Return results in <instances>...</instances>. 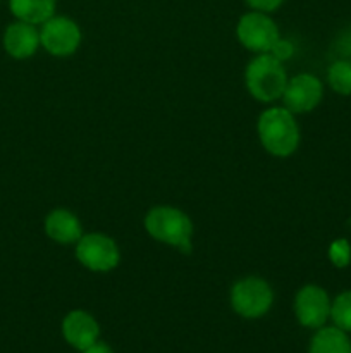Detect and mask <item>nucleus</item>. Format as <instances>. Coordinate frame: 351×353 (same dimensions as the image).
Instances as JSON below:
<instances>
[{
  "label": "nucleus",
  "mask_w": 351,
  "mask_h": 353,
  "mask_svg": "<svg viewBox=\"0 0 351 353\" xmlns=\"http://www.w3.org/2000/svg\"><path fill=\"white\" fill-rule=\"evenodd\" d=\"M329 259L336 268H346L351 261V247L348 240H336L329 248Z\"/></svg>",
  "instance_id": "obj_17"
},
{
  "label": "nucleus",
  "mask_w": 351,
  "mask_h": 353,
  "mask_svg": "<svg viewBox=\"0 0 351 353\" xmlns=\"http://www.w3.org/2000/svg\"><path fill=\"white\" fill-rule=\"evenodd\" d=\"M337 47H339V54L350 57L351 55V30H348L346 33L341 34V38L337 40Z\"/></svg>",
  "instance_id": "obj_20"
},
{
  "label": "nucleus",
  "mask_w": 351,
  "mask_h": 353,
  "mask_svg": "<svg viewBox=\"0 0 351 353\" xmlns=\"http://www.w3.org/2000/svg\"><path fill=\"white\" fill-rule=\"evenodd\" d=\"M322 83L312 74H298L288 79L282 100L284 107L292 114H305L315 109L322 100Z\"/></svg>",
  "instance_id": "obj_9"
},
{
  "label": "nucleus",
  "mask_w": 351,
  "mask_h": 353,
  "mask_svg": "<svg viewBox=\"0 0 351 353\" xmlns=\"http://www.w3.org/2000/svg\"><path fill=\"white\" fill-rule=\"evenodd\" d=\"M81 353H114V352L110 350L109 345L100 343V341H96L95 345H92V347L86 348V350H83Z\"/></svg>",
  "instance_id": "obj_21"
},
{
  "label": "nucleus",
  "mask_w": 351,
  "mask_h": 353,
  "mask_svg": "<svg viewBox=\"0 0 351 353\" xmlns=\"http://www.w3.org/2000/svg\"><path fill=\"white\" fill-rule=\"evenodd\" d=\"M145 230L157 241L182 252H191L193 223L182 210L176 207H153L145 216Z\"/></svg>",
  "instance_id": "obj_2"
},
{
  "label": "nucleus",
  "mask_w": 351,
  "mask_h": 353,
  "mask_svg": "<svg viewBox=\"0 0 351 353\" xmlns=\"http://www.w3.org/2000/svg\"><path fill=\"white\" fill-rule=\"evenodd\" d=\"M258 138L268 154L288 157L298 148L299 128L286 107H272L258 117Z\"/></svg>",
  "instance_id": "obj_1"
},
{
  "label": "nucleus",
  "mask_w": 351,
  "mask_h": 353,
  "mask_svg": "<svg viewBox=\"0 0 351 353\" xmlns=\"http://www.w3.org/2000/svg\"><path fill=\"white\" fill-rule=\"evenodd\" d=\"M330 317L334 326L344 333H351V292L341 293L334 303H330Z\"/></svg>",
  "instance_id": "obj_16"
},
{
  "label": "nucleus",
  "mask_w": 351,
  "mask_h": 353,
  "mask_svg": "<svg viewBox=\"0 0 351 353\" xmlns=\"http://www.w3.org/2000/svg\"><path fill=\"white\" fill-rule=\"evenodd\" d=\"M10 12L19 21L43 24L55 12V0H10Z\"/></svg>",
  "instance_id": "obj_13"
},
{
  "label": "nucleus",
  "mask_w": 351,
  "mask_h": 353,
  "mask_svg": "<svg viewBox=\"0 0 351 353\" xmlns=\"http://www.w3.org/2000/svg\"><path fill=\"white\" fill-rule=\"evenodd\" d=\"M327 81L330 88L339 95H351V61H336L327 71Z\"/></svg>",
  "instance_id": "obj_15"
},
{
  "label": "nucleus",
  "mask_w": 351,
  "mask_h": 353,
  "mask_svg": "<svg viewBox=\"0 0 351 353\" xmlns=\"http://www.w3.org/2000/svg\"><path fill=\"white\" fill-rule=\"evenodd\" d=\"M40 43V33L34 24L17 21L7 26L3 33V48L14 59H28L36 52Z\"/></svg>",
  "instance_id": "obj_11"
},
{
  "label": "nucleus",
  "mask_w": 351,
  "mask_h": 353,
  "mask_svg": "<svg viewBox=\"0 0 351 353\" xmlns=\"http://www.w3.org/2000/svg\"><path fill=\"white\" fill-rule=\"evenodd\" d=\"M98 323L85 310H72L62 321V336L79 352L95 345L98 341Z\"/></svg>",
  "instance_id": "obj_10"
},
{
  "label": "nucleus",
  "mask_w": 351,
  "mask_h": 353,
  "mask_svg": "<svg viewBox=\"0 0 351 353\" xmlns=\"http://www.w3.org/2000/svg\"><path fill=\"white\" fill-rule=\"evenodd\" d=\"M45 233L50 240L62 245L78 243L79 238L83 236L79 219L65 209H57L48 214L45 219Z\"/></svg>",
  "instance_id": "obj_12"
},
{
  "label": "nucleus",
  "mask_w": 351,
  "mask_h": 353,
  "mask_svg": "<svg viewBox=\"0 0 351 353\" xmlns=\"http://www.w3.org/2000/svg\"><path fill=\"white\" fill-rule=\"evenodd\" d=\"M308 353H351V341L339 327H320L312 338Z\"/></svg>",
  "instance_id": "obj_14"
},
{
  "label": "nucleus",
  "mask_w": 351,
  "mask_h": 353,
  "mask_svg": "<svg viewBox=\"0 0 351 353\" xmlns=\"http://www.w3.org/2000/svg\"><path fill=\"white\" fill-rule=\"evenodd\" d=\"M40 43L48 54L55 57H67L78 50L81 43V31L72 19L64 16L45 21L40 31Z\"/></svg>",
  "instance_id": "obj_7"
},
{
  "label": "nucleus",
  "mask_w": 351,
  "mask_h": 353,
  "mask_svg": "<svg viewBox=\"0 0 351 353\" xmlns=\"http://www.w3.org/2000/svg\"><path fill=\"white\" fill-rule=\"evenodd\" d=\"M274 302V293L262 278H244L231 290V305L234 312L244 319H258L265 316Z\"/></svg>",
  "instance_id": "obj_4"
},
{
  "label": "nucleus",
  "mask_w": 351,
  "mask_h": 353,
  "mask_svg": "<svg viewBox=\"0 0 351 353\" xmlns=\"http://www.w3.org/2000/svg\"><path fill=\"white\" fill-rule=\"evenodd\" d=\"M76 257L93 272H109L117 268L120 261L116 241L102 233L85 234L76 243Z\"/></svg>",
  "instance_id": "obj_5"
},
{
  "label": "nucleus",
  "mask_w": 351,
  "mask_h": 353,
  "mask_svg": "<svg viewBox=\"0 0 351 353\" xmlns=\"http://www.w3.org/2000/svg\"><path fill=\"white\" fill-rule=\"evenodd\" d=\"M268 54H272L277 61L281 62L288 61V59H291L292 54H295V47H292V43L289 40H282V38H279Z\"/></svg>",
  "instance_id": "obj_18"
},
{
  "label": "nucleus",
  "mask_w": 351,
  "mask_h": 353,
  "mask_svg": "<svg viewBox=\"0 0 351 353\" xmlns=\"http://www.w3.org/2000/svg\"><path fill=\"white\" fill-rule=\"evenodd\" d=\"M282 2L284 0H246L251 9L260 10V12H272V10L279 9Z\"/></svg>",
  "instance_id": "obj_19"
},
{
  "label": "nucleus",
  "mask_w": 351,
  "mask_h": 353,
  "mask_svg": "<svg viewBox=\"0 0 351 353\" xmlns=\"http://www.w3.org/2000/svg\"><path fill=\"white\" fill-rule=\"evenodd\" d=\"M295 314L299 324L310 330H320L330 317V300L326 290L306 285L296 293Z\"/></svg>",
  "instance_id": "obj_8"
},
{
  "label": "nucleus",
  "mask_w": 351,
  "mask_h": 353,
  "mask_svg": "<svg viewBox=\"0 0 351 353\" xmlns=\"http://www.w3.org/2000/svg\"><path fill=\"white\" fill-rule=\"evenodd\" d=\"M237 40L248 50L258 52V54H268L275 41L279 40V30L274 21L260 10H253L241 16L236 28Z\"/></svg>",
  "instance_id": "obj_6"
},
{
  "label": "nucleus",
  "mask_w": 351,
  "mask_h": 353,
  "mask_svg": "<svg viewBox=\"0 0 351 353\" xmlns=\"http://www.w3.org/2000/svg\"><path fill=\"white\" fill-rule=\"evenodd\" d=\"M248 92L260 102H272L281 99L288 85V76L281 61L272 54H258L248 64L244 72Z\"/></svg>",
  "instance_id": "obj_3"
}]
</instances>
